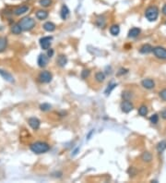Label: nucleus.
<instances>
[{
    "label": "nucleus",
    "instance_id": "obj_1",
    "mask_svg": "<svg viewBox=\"0 0 166 183\" xmlns=\"http://www.w3.org/2000/svg\"><path fill=\"white\" fill-rule=\"evenodd\" d=\"M30 148L33 153L40 154H44L46 152H48L50 150V145L44 142H36V143H31Z\"/></svg>",
    "mask_w": 166,
    "mask_h": 183
},
{
    "label": "nucleus",
    "instance_id": "obj_2",
    "mask_svg": "<svg viewBox=\"0 0 166 183\" xmlns=\"http://www.w3.org/2000/svg\"><path fill=\"white\" fill-rule=\"evenodd\" d=\"M159 16V8L156 6H150L145 10V17L149 21H155Z\"/></svg>",
    "mask_w": 166,
    "mask_h": 183
},
{
    "label": "nucleus",
    "instance_id": "obj_3",
    "mask_svg": "<svg viewBox=\"0 0 166 183\" xmlns=\"http://www.w3.org/2000/svg\"><path fill=\"white\" fill-rule=\"evenodd\" d=\"M20 25L23 31H31L35 26V21L30 17H25L20 21Z\"/></svg>",
    "mask_w": 166,
    "mask_h": 183
},
{
    "label": "nucleus",
    "instance_id": "obj_4",
    "mask_svg": "<svg viewBox=\"0 0 166 183\" xmlns=\"http://www.w3.org/2000/svg\"><path fill=\"white\" fill-rule=\"evenodd\" d=\"M152 52L157 58L163 60L166 59V48L162 47V46H156V47L153 48Z\"/></svg>",
    "mask_w": 166,
    "mask_h": 183
},
{
    "label": "nucleus",
    "instance_id": "obj_5",
    "mask_svg": "<svg viewBox=\"0 0 166 183\" xmlns=\"http://www.w3.org/2000/svg\"><path fill=\"white\" fill-rule=\"evenodd\" d=\"M53 40V37L51 36H45V37H42V38L40 39V45L41 47L44 49V50H48L51 46V42Z\"/></svg>",
    "mask_w": 166,
    "mask_h": 183
},
{
    "label": "nucleus",
    "instance_id": "obj_6",
    "mask_svg": "<svg viewBox=\"0 0 166 183\" xmlns=\"http://www.w3.org/2000/svg\"><path fill=\"white\" fill-rule=\"evenodd\" d=\"M52 78H53L52 74L49 71H47V70H45V71H42L39 74V80L42 83H49L52 81Z\"/></svg>",
    "mask_w": 166,
    "mask_h": 183
},
{
    "label": "nucleus",
    "instance_id": "obj_7",
    "mask_svg": "<svg viewBox=\"0 0 166 183\" xmlns=\"http://www.w3.org/2000/svg\"><path fill=\"white\" fill-rule=\"evenodd\" d=\"M37 63L40 68H45L47 64H48V56L44 55V54L39 55V57H38V59H37Z\"/></svg>",
    "mask_w": 166,
    "mask_h": 183
},
{
    "label": "nucleus",
    "instance_id": "obj_8",
    "mask_svg": "<svg viewBox=\"0 0 166 183\" xmlns=\"http://www.w3.org/2000/svg\"><path fill=\"white\" fill-rule=\"evenodd\" d=\"M121 109L124 113H129L133 109V104L128 100H125L121 104Z\"/></svg>",
    "mask_w": 166,
    "mask_h": 183
},
{
    "label": "nucleus",
    "instance_id": "obj_9",
    "mask_svg": "<svg viewBox=\"0 0 166 183\" xmlns=\"http://www.w3.org/2000/svg\"><path fill=\"white\" fill-rule=\"evenodd\" d=\"M28 123H29L30 127L34 130H37L38 129L40 128V125H41V122L40 120L38 119L37 118H31L28 120Z\"/></svg>",
    "mask_w": 166,
    "mask_h": 183
},
{
    "label": "nucleus",
    "instance_id": "obj_10",
    "mask_svg": "<svg viewBox=\"0 0 166 183\" xmlns=\"http://www.w3.org/2000/svg\"><path fill=\"white\" fill-rule=\"evenodd\" d=\"M141 85L145 89L150 90V89H153L155 87V82H153V80L151 79H144L143 81L141 82Z\"/></svg>",
    "mask_w": 166,
    "mask_h": 183
},
{
    "label": "nucleus",
    "instance_id": "obj_11",
    "mask_svg": "<svg viewBox=\"0 0 166 183\" xmlns=\"http://www.w3.org/2000/svg\"><path fill=\"white\" fill-rule=\"evenodd\" d=\"M0 75L3 77L4 80H6L7 82H14V78L13 76L10 74V73H8V71H6V70H3L0 69Z\"/></svg>",
    "mask_w": 166,
    "mask_h": 183
},
{
    "label": "nucleus",
    "instance_id": "obj_12",
    "mask_svg": "<svg viewBox=\"0 0 166 183\" xmlns=\"http://www.w3.org/2000/svg\"><path fill=\"white\" fill-rule=\"evenodd\" d=\"M28 10H29V8H28L27 6H20L17 8L15 10H14V14H15L16 16H20L22 15V14L26 13Z\"/></svg>",
    "mask_w": 166,
    "mask_h": 183
},
{
    "label": "nucleus",
    "instance_id": "obj_13",
    "mask_svg": "<svg viewBox=\"0 0 166 183\" xmlns=\"http://www.w3.org/2000/svg\"><path fill=\"white\" fill-rule=\"evenodd\" d=\"M152 50H153L152 46L149 44H146V45H143L141 46L140 49H139V52L141 54H149L150 52H152Z\"/></svg>",
    "mask_w": 166,
    "mask_h": 183
},
{
    "label": "nucleus",
    "instance_id": "obj_14",
    "mask_svg": "<svg viewBox=\"0 0 166 183\" xmlns=\"http://www.w3.org/2000/svg\"><path fill=\"white\" fill-rule=\"evenodd\" d=\"M60 16H61V18H62V20H66V19L69 16V9H68V7L66 6V5H63L62 8H61Z\"/></svg>",
    "mask_w": 166,
    "mask_h": 183
},
{
    "label": "nucleus",
    "instance_id": "obj_15",
    "mask_svg": "<svg viewBox=\"0 0 166 183\" xmlns=\"http://www.w3.org/2000/svg\"><path fill=\"white\" fill-rule=\"evenodd\" d=\"M140 34V29H139V28H132L131 30H129L128 32V37L129 38H136L137 36H139Z\"/></svg>",
    "mask_w": 166,
    "mask_h": 183
},
{
    "label": "nucleus",
    "instance_id": "obj_16",
    "mask_svg": "<svg viewBox=\"0 0 166 183\" xmlns=\"http://www.w3.org/2000/svg\"><path fill=\"white\" fill-rule=\"evenodd\" d=\"M56 62H57L58 66H60V67H65V66L66 65V63H68V58H66V57L65 55H60L59 57L57 58V60H56Z\"/></svg>",
    "mask_w": 166,
    "mask_h": 183
},
{
    "label": "nucleus",
    "instance_id": "obj_17",
    "mask_svg": "<svg viewBox=\"0 0 166 183\" xmlns=\"http://www.w3.org/2000/svg\"><path fill=\"white\" fill-rule=\"evenodd\" d=\"M44 29L46 32H54V31L55 30V25L54 24L53 22L47 21V22H45L44 24Z\"/></svg>",
    "mask_w": 166,
    "mask_h": 183
},
{
    "label": "nucleus",
    "instance_id": "obj_18",
    "mask_svg": "<svg viewBox=\"0 0 166 183\" xmlns=\"http://www.w3.org/2000/svg\"><path fill=\"white\" fill-rule=\"evenodd\" d=\"M47 17H48V12L45 10H38L36 12V18L38 20H45Z\"/></svg>",
    "mask_w": 166,
    "mask_h": 183
},
{
    "label": "nucleus",
    "instance_id": "obj_19",
    "mask_svg": "<svg viewBox=\"0 0 166 183\" xmlns=\"http://www.w3.org/2000/svg\"><path fill=\"white\" fill-rule=\"evenodd\" d=\"M22 31L23 30L21 29L20 23H16V24L12 25V27H11V32L14 34H20Z\"/></svg>",
    "mask_w": 166,
    "mask_h": 183
},
{
    "label": "nucleus",
    "instance_id": "obj_20",
    "mask_svg": "<svg viewBox=\"0 0 166 183\" xmlns=\"http://www.w3.org/2000/svg\"><path fill=\"white\" fill-rule=\"evenodd\" d=\"M110 32H111V34L113 35V36L118 35L120 32V27L118 25H112L110 27Z\"/></svg>",
    "mask_w": 166,
    "mask_h": 183
},
{
    "label": "nucleus",
    "instance_id": "obj_21",
    "mask_svg": "<svg viewBox=\"0 0 166 183\" xmlns=\"http://www.w3.org/2000/svg\"><path fill=\"white\" fill-rule=\"evenodd\" d=\"M141 159L144 162H150L152 160V156H151V154L149 152H144L141 156Z\"/></svg>",
    "mask_w": 166,
    "mask_h": 183
},
{
    "label": "nucleus",
    "instance_id": "obj_22",
    "mask_svg": "<svg viewBox=\"0 0 166 183\" xmlns=\"http://www.w3.org/2000/svg\"><path fill=\"white\" fill-rule=\"evenodd\" d=\"M166 149V140L161 141V142L157 144V151L159 153H163Z\"/></svg>",
    "mask_w": 166,
    "mask_h": 183
},
{
    "label": "nucleus",
    "instance_id": "obj_23",
    "mask_svg": "<svg viewBox=\"0 0 166 183\" xmlns=\"http://www.w3.org/2000/svg\"><path fill=\"white\" fill-rule=\"evenodd\" d=\"M7 45H8L7 39L4 38V37H0V53L3 52L7 48Z\"/></svg>",
    "mask_w": 166,
    "mask_h": 183
},
{
    "label": "nucleus",
    "instance_id": "obj_24",
    "mask_svg": "<svg viewBox=\"0 0 166 183\" xmlns=\"http://www.w3.org/2000/svg\"><path fill=\"white\" fill-rule=\"evenodd\" d=\"M139 114L141 117H146L147 114H148V107L146 106H141L139 108Z\"/></svg>",
    "mask_w": 166,
    "mask_h": 183
},
{
    "label": "nucleus",
    "instance_id": "obj_25",
    "mask_svg": "<svg viewBox=\"0 0 166 183\" xmlns=\"http://www.w3.org/2000/svg\"><path fill=\"white\" fill-rule=\"evenodd\" d=\"M95 79L96 81L99 82H102L104 81V79H105V75H104V73H102V71L100 72H97L96 75H95Z\"/></svg>",
    "mask_w": 166,
    "mask_h": 183
},
{
    "label": "nucleus",
    "instance_id": "obj_26",
    "mask_svg": "<svg viewBox=\"0 0 166 183\" xmlns=\"http://www.w3.org/2000/svg\"><path fill=\"white\" fill-rule=\"evenodd\" d=\"M117 86V84L116 83H113V84H110V85H109L107 88H106V90H105V92H104V93H105L106 95H109L111 93V92L113 90V89H115V87Z\"/></svg>",
    "mask_w": 166,
    "mask_h": 183
},
{
    "label": "nucleus",
    "instance_id": "obj_27",
    "mask_svg": "<svg viewBox=\"0 0 166 183\" xmlns=\"http://www.w3.org/2000/svg\"><path fill=\"white\" fill-rule=\"evenodd\" d=\"M39 3H40V5L42 7L47 8V7H49L50 5L52 4V0H40Z\"/></svg>",
    "mask_w": 166,
    "mask_h": 183
},
{
    "label": "nucleus",
    "instance_id": "obj_28",
    "mask_svg": "<svg viewBox=\"0 0 166 183\" xmlns=\"http://www.w3.org/2000/svg\"><path fill=\"white\" fill-rule=\"evenodd\" d=\"M51 107H52L51 105L44 103V104H42V105L40 106V109H41L42 111H49V110L51 109Z\"/></svg>",
    "mask_w": 166,
    "mask_h": 183
},
{
    "label": "nucleus",
    "instance_id": "obj_29",
    "mask_svg": "<svg viewBox=\"0 0 166 183\" xmlns=\"http://www.w3.org/2000/svg\"><path fill=\"white\" fill-rule=\"evenodd\" d=\"M150 121L151 122L152 124H157L158 123V121H159V116L157 114H154L152 115L150 118Z\"/></svg>",
    "mask_w": 166,
    "mask_h": 183
},
{
    "label": "nucleus",
    "instance_id": "obj_30",
    "mask_svg": "<svg viewBox=\"0 0 166 183\" xmlns=\"http://www.w3.org/2000/svg\"><path fill=\"white\" fill-rule=\"evenodd\" d=\"M89 69H83L81 71V78L82 79H87L89 76Z\"/></svg>",
    "mask_w": 166,
    "mask_h": 183
},
{
    "label": "nucleus",
    "instance_id": "obj_31",
    "mask_svg": "<svg viewBox=\"0 0 166 183\" xmlns=\"http://www.w3.org/2000/svg\"><path fill=\"white\" fill-rule=\"evenodd\" d=\"M160 97L162 98L163 101H166V89H163L160 92Z\"/></svg>",
    "mask_w": 166,
    "mask_h": 183
},
{
    "label": "nucleus",
    "instance_id": "obj_32",
    "mask_svg": "<svg viewBox=\"0 0 166 183\" xmlns=\"http://www.w3.org/2000/svg\"><path fill=\"white\" fill-rule=\"evenodd\" d=\"M123 97H124L126 100H128L129 98L131 97V93H128V92H125V93H123Z\"/></svg>",
    "mask_w": 166,
    "mask_h": 183
},
{
    "label": "nucleus",
    "instance_id": "obj_33",
    "mask_svg": "<svg viewBox=\"0 0 166 183\" xmlns=\"http://www.w3.org/2000/svg\"><path fill=\"white\" fill-rule=\"evenodd\" d=\"M54 53H55V51L53 49H48V52H47V56H48V58H52L54 56Z\"/></svg>",
    "mask_w": 166,
    "mask_h": 183
},
{
    "label": "nucleus",
    "instance_id": "obj_34",
    "mask_svg": "<svg viewBox=\"0 0 166 183\" xmlns=\"http://www.w3.org/2000/svg\"><path fill=\"white\" fill-rule=\"evenodd\" d=\"M127 72V69H121L120 70H119V72L117 73V75H122V74H125V73H126Z\"/></svg>",
    "mask_w": 166,
    "mask_h": 183
},
{
    "label": "nucleus",
    "instance_id": "obj_35",
    "mask_svg": "<svg viewBox=\"0 0 166 183\" xmlns=\"http://www.w3.org/2000/svg\"><path fill=\"white\" fill-rule=\"evenodd\" d=\"M161 116H162V118L166 119V110H163L162 111V113H161Z\"/></svg>",
    "mask_w": 166,
    "mask_h": 183
},
{
    "label": "nucleus",
    "instance_id": "obj_36",
    "mask_svg": "<svg viewBox=\"0 0 166 183\" xmlns=\"http://www.w3.org/2000/svg\"><path fill=\"white\" fill-rule=\"evenodd\" d=\"M93 132H94V130H91V132H89V133L88 134V136H87V139H88V140L91 139V137H92V135Z\"/></svg>",
    "mask_w": 166,
    "mask_h": 183
},
{
    "label": "nucleus",
    "instance_id": "obj_37",
    "mask_svg": "<svg viewBox=\"0 0 166 183\" xmlns=\"http://www.w3.org/2000/svg\"><path fill=\"white\" fill-rule=\"evenodd\" d=\"M162 12H163V15H165V16H166V4H165L164 6L163 7Z\"/></svg>",
    "mask_w": 166,
    "mask_h": 183
},
{
    "label": "nucleus",
    "instance_id": "obj_38",
    "mask_svg": "<svg viewBox=\"0 0 166 183\" xmlns=\"http://www.w3.org/2000/svg\"><path fill=\"white\" fill-rule=\"evenodd\" d=\"M78 151H79V148H77V149H76V150H75V151H74V154H73V156H76V154H78Z\"/></svg>",
    "mask_w": 166,
    "mask_h": 183
},
{
    "label": "nucleus",
    "instance_id": "obj_39",
    "mask_svg": "<svg viewBox=\"0 0 166 183\" xmlns=\"http://www.w3.org/2000/svg\"><path fill=\"white\" fill-rule=\"evenodd\" d=\"M165 24H166V22H165Z\"/></svg>",
    "mask_w": 166,
    "mask_h": 183
}]
</instances>
